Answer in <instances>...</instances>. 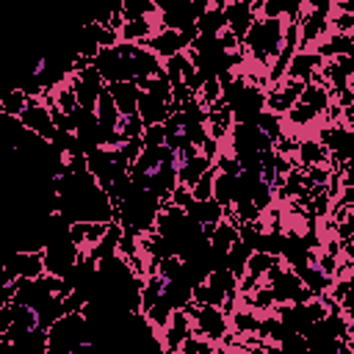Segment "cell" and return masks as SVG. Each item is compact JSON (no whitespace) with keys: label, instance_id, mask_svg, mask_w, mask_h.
<instances>
[{"label":"cell","instance_id":"obj_31","mask_svg":"<svg viewBox=\"0 0 354 354\" xmlns=\"http://www.w3.org/2000/svg\"><path fill=\"white\" fill-rule=\"evenodd\" d=\"M141 138H144V147H160V144H166V124H147Z\"/></svg>","mask_w":354,"mask_h":354},{"label":"cell","instance_id":"obj_4","mask_svg":"<svg viewBox=\"0 0 354 354\" xmlns=\"http://www.w3.org/2000/svg\"><path fill=\"white\" fill-rule=\"evenodd\" d=\"M191 321H194V332L196 335H205L207 340H221L227 335V318L221 315V310H216L213 304H188L185 307Z\"/></svg>","mask_w":354,"mask_h":354},{"label":"cell","instance_id":"obj_25","mask_svg":"<svg viewBox=\"0 0 354 354\" xmlns=\"http://www.w3.org/2000/svg\"><path fill=\"white\" fill-rule=\"evenodd\" d=\"M301 102H307L313 111H318V113H324L326 108H329V94H326V88H321V86H313V83H307L304 86V91H301V97H299Z\"/></svg>","mask_w":354,"mask_h":354},{"label":"cell","instance_id":"obj_11","mask_svg":"<svg viewBox=\"0 0 354 354\" xmlns=\"http://www.w3.org/2000/svg\"><path fill=\"white\" fill-rule=\"evenodd\" d=\"M191 335H194V321H191L188 310H174L171 313V321L166 326V348L169 351L180 348Z\"/></svg>","mask_w":354,"mask_h":354},{"label":"cell","instance_id":"obj_20","mask_svg":"<svg viewBox=\"0 0 354 354\" xmlns=\"http://www.w3.org/2000/svg\"><path fill=\"white\" fill-rule=\"evenodd\" d=\"M149 33H152L149 17H144V19H124V25L119 28V39L122 41H147Z\"/></svg>","mask_w":354,"mask_h":354},{"label":"cell","instance_id":"obj_15","mask_svg":"<svg viewBox=\"0 0 354 354\" xmlns=\"http://www.w3.org/2000/svg\"><path fill=\"white\" fill-rule=\"evenodd\" d=\"M238 238L241 235H238V224L235 221H218L216 230H213V235H210V246H213V252L227 254Z\"/></svg>","mask_w":354,"mask_h":354},{"label":"cell","instance_id":"obj_21","mask_svg":"<svg viewBox=\"0 0 354 354\" xmlns=\"http://www.w3.org/2000/svg\"><path fill=\"white\" fill-rule=\"evenodd\" d=\"M144 313H147V318H149V324H152V326L166 329V326H169V321H171L174 307H171V301H169V299L160 293V296H158V299H155V301H152V304H149Z\"/></svg>","mask_w":354,"mask_h":354},{"label":"cell","instance_id":"obj_17","mask_svg":"<svg viewBox=\"0 0 354 354\" xmlns=\"http://www.w3.org/2000/svg\"><path fill=\"white\" fill-rule=\"evenodd\" d=\"M299 277H301V282L313 290V296H324V290L329 288V274H324L321 268H315V266H299V268H293Z\"/></svg>","mask_w":354,"mask_h":354},{"label":"cell","instance_id":"obj_19","mask_svg":"<svg viewBox=\"0 0 354 354\" xmlns=\"http://www.w3.org/2000/svg\"><path fill=\"white\" fill-rule=\"evenodd\" d=\"M196 28H199V33H213V36H218V33L227 28V14H224V8L210 6L205 14L196 17Z\"/></svg>","mask_w":354,"mask_h":354},{"label":"cell","instance_id":"obj_34","mask_svg":"<svg viewBox=\"0 0 354 354\" xmlns=\"http://www.w3.org/2000/svg\"><path fill=\"white\" fill-rule=\"evenodd\" d=\"M274 301H277V296H274L271 285H268V288H266V285L254 288V299H252V307H257V310H266V307H271Z\"/></svg>","mask_w":354,"mask_h":354},{"label":"cell","instance_id":"obj_24","mask_svg":"<svg viewBox=\"0 0 354 354\" xmlns=\"http://www.w3.org/2000/svg\"><path fill=\"white\" fill-rule=\"evenodd\" d=\"M194 301H199V304H213V307H221V304L227 301V293H224V290H218V288H213V285L205 279V282L194 285Z\"/></svg>","mask_w":354,"mask_h":354},{"label":"cell","instance_id":"obj_27","mask_svg":"<svg viewBox=\"0 0 354 354\" xmlns=\"http://www.w3.org/2000/svg\"><path fill=\"white\" fill-rule=\"evenodd\" d=\"M28 100H30V97H28L22 88H11V91L3 94V100H0L3 113H6V116H17V113H22L25 105H28Z\"/></svg>","mask_w":354,"mask_h":354},{"label":"cell","instance_id":"obj_14","mask_svg":"<svg viewBox=\"0 0 354 354\" xmlns=\"http://www.w3.org/2000/svg\"><path fill=\"white\" fill-rule=\"evenodd\" d=\"M315 66H324V55H321V53H296V55L290 58V64H288V75L296 77V80L310 83Z\"/></svg>","mask_w":354,"mask_h":354},{"label":"cell","instance_id":"obj_9","mask_svg":"<svg viewBox=\"0 0 354 354\" xmlns=\"http://www.w3.org/2000/svg\"><path fill=\"white\" fill-rule=\"evenodd\" d=\"M224 14H227V28L243 41V36L249 33V28H252V22L257 19L254 14V6L249 3V0H230L227 3V8H224Z\"/></svg>","mask_w":354,"mask_h":354},{"label":"cell","instance_id":"obj_23","mask_svg":"<svg viewBox=\"0 0 354 354\" xmlns=\"http://www.w3.org/2000/svg\"><path fill=\"white\" fill-rule=\"evenodd\" d=\"M207 282L213 285V288H218V290H224L227 296H232L235 293V288H238V277L227 268V266H218V268H213L210 274H207Z\"/></svg>","mask_w":354,"mask_h":354},{"label":"cell","instance_id":"obj_10","mask_svg":"<svg viewBox=\"0 0 354 354\" xmlns=\"http://www.w3.org/2000/svg\"><path fill=\"white\" fill-rule=\"evenodd\" d=\"M122 116H130V113H138V100H141V86L138 80H116L108 86Z\"/></svg>","mask_w":354,"mask_h":354},{"label":"cell","instance_id":"obj_36","mask_svg":"<svg viewBox=\"0 0 354 354\" xmlns=\"http://www.w3.org/2000/svg\"><path fill=\"white\" fill-rule=\"evenodd\" d=\"M301 3L304 0H282V14H288V19H296L301 11Z\"/></svg>","mask_w":354,"mask_h":354},{"label":"cell","instance_id":"obj_26","mask_svg":"<svg viewBox=\"0 0 354 354\" xmlns=\"http://www.w3.org/2000/svg\"><path fill=\"white\" fill-rule=\"evenodd\" d=\"M299 155H301V163H307V166H324L326 163V147L318 141H301Z\"/></svg>","mask_w":354,"mask_h":354},{"label":"cell","instance_id":"obj_13","mask_svg":"<svg viewBox=\"0 0 354 354\" xmlns=\"http://www.w3.org/2000/svg\"><path fill=\"white\" fill-rule=\"evenodd\" d=\"M326 28H329V17L310 8V14H304V19L299 22V47H307L310 41H315Z\"/></svg>","mask_w":354,"mask_h":354},{"label":"cell","instance_id":"obj_1","mask_svg":"<svg viewBox=\"0 0 354 354\" xmlns=\"http://www.w3.org/2000/svg\"><path fill=\"white\" fill-rule=\"evenodd\" d=\"M50 354H72L80 346L94 340V326L88 321V315L80 313H64L50 329Z\"/></svg>","mask_w":354,"mask_h":354},{"label":"cell","instance_id":"obj_6","mask_svg":"<svg viewBox=\"0 0 354 354\" xmlns=\"http://www.w3.org/2000/svg\"><path fill=\"white\" fill-rule=\"evenodd\" d=\"M191 41H194V39H191L188 33H183V30H171V28H163L160 33L149 36V39H147V41H141V44H147V50H152L155 55L171 58V55H177V53H183Z\"/></svg>","mask_w":354,"mask_h":354},{"label":"cell","instance_id":"obj_29","mask_svg":"<svg viewBox=\"0 0 354 354\" xmlns=\"http://www.w3.org/2000/svg\"><path fill=\"white\" fill-rule=\"evenodd\" d=\"M285 116H288V122H290V124L304 127V124H310V122L318 116V111H313L307 102H301V100H299V102H296V105H293V108H290Z\"/></svg>","mask_w":354,"mask_h":354},{"label":"cell","instance_id":"obj_18","mask_svg":"<svg viewBox=\"0 0 354 354\" xmlns=\"http://www.w3.org/2000/svg\"><path fill=\"white\" fill-rule=\"evenodd\" d=\"M351 50H354V33H340V30H335L321 47H318V53L326 58V55H351Z\"/></svg>","mask_w":354,"mask_h":354},{"label":"cell","instance_id":"obj_38","mask_svg":"<svg viewBox=\"0 0 354 354\" xmlns=\"http://www.w3.org/2000/svg\"><path fill=\"white\" fill-rule=\"evenodd\" d=\"M335 3H337V8H340V11L354 14V0H335Z\"/></svg>","mask_w":354,"mask_h":354},{"label":"cell","instance_id":"obj_39","mask_svg":"<svg viewBox=\"0 0 354 354\" xmlns=\"http://www.w3.org/2000/svg\"><path fill=\"white\" fill-rule=\"evenodd\" d=\"M210 3H213L216 8H227V3H230V0H210Z\"/></svg>","mask_w":354,"mask_h":354},{"label":"cell","instance_id":"obj_35","mask_svg":"<svg viewBox=\"0 0 354 354\" xmlns=\"http://www.w3.org/2000/svg\"><path fill=\"white\" fill-rule=\"evenodd\" d=\"M180 348H183V351H188V354H196V351H210V343L196 340V337H188V340H185Z\"/></svg>","mask_w":354,"mask_h":354},{"label":"cell","instance_id":"obj_16","mask_svg":"<svg viewBox=\"0 0 354 354\" xmlns=\"http://www.w3.org/2000/svg\"><path fill=\"white\" fill-rule=\"evenodd\" d=\"M254 249L249 246V243H243L241 238L232 243V249L227 252V268L238 277V279H243V274H246V263H249V254H252Z\"/></svg>","mask_w":354,"mask_h":354},{"label":"cell","instance_id":"obj_32","mask_svg":"<svg viewBox=\"0 0 354 354\" xmlns=\"http://www.w3.org/2000/svg\"><path fill=\"white\" fill-rule=\"evenodd\" d=\"M213 180H216V174H213V171L202 174V177H199V183L191 188V191H194V199H210V196H213Z\"/></svg>","mask_w":354,"mask_h":354},{"label":"cell","instance_id":"obj_7","mask_svg":"<svg viewBox=\"0 0 354 354\" xmlns=\"http://www.w3.org/2000/svg\"><path fill=\"white\" fill-rule=\"evenodd\" d=\"M44 274V257H41V252H17L14 257H11V263L6 266V282H11V279H17V277H41Z\"/></svg>","mask_w":354,"mask_h":354},{"label":"cell","instance_id":"obj_28","mask_svg":"<svg viewBox=\"0 0 354 354\" xmlns=\"http://www.w3.org/2000/svg\"><path fill=\"white\" fill-rule=\"evenodd\" d=\"M158 6L152 0H122V17L124 19H144L155 11Z\"/></svg>","mask_w":354,"mask_h":354},{"label":"cell","instance_id":"obj_22","mask_svg":"<svg viewBox=\"0 0 354 354\" xmlns=\"http://www.w3.org/2000/svg\"><path fill=\"white\" fill-rule=\"evenodd\" d=\"M213 199H218L224 205V210L235 202V174H227V171L216 174V180H213Z\"/></svg>","mask_w":354,"mask_h":354},{"label":"cell","instance_id":"obj_37","mask_svg":"<svg viewBox=\"0 0 354 354\" xmlns=\"http://www.w3.org/2000/svg\"><path fill=\"white\" fill-rule=\"evenodd\" d=\"M310 8H313V11H321V14L329 17V11H332V0H310Z\"/></svg>","mask_w":354,"mask_h":354},{"label":"cell","instance_id":"obj_3","mask_svg":"<svg viewBox=\"0 0 354 354\" xmlns=\"http://www.w3.org/2000/svg\"><path fill=\"white\" fill-rule=\"evenodd\" d=\"M224 102L232 108V119L235 122H257L260 113L266 111V94L257 86L243 83L241 77H235L224 91H221Z\"/></svg>","mask_w":354,"mask_h":354},{"label":"cell","instance_id":"obj_12","mask_svg":"<svg viewBox=\"0 0 354 354\" xmlns=\"http://www.w3.org/2000/svg\"><path fill=\"white\" fill-rule=\"evenodd\" d=\"M210 160H213L210 155H191V158L180 160V169H177V180H180L183 185L194 188V185L199 183V177L210 171Z\"/></svg>","mask_w":354,"mask_h":354},{"label":"cell","instance_id":"obj_5","mask_svg":"<svg viewBox=\"0 0 354 354\" xmlns=\"http://www.w3.org/2000/svg\"><path fill=\"white\" fill-rule=\"evenodd\" d=\"M19 122H22L28 130H33L36 136L47 138V141H53V136L58 133V124H55V119H53L50 105H41V102H36V100H28L25 111L19 113Z\"/></svg>","mask_w":354,"mask_h":354},{"label":"cell","instance_id":"obj_8","mask_svg":"<svg viewBox=\"0 0 354 354\" xmlns=\"http://www.w3.org/2000/svg\"><path fill=\"white\" fill-rule=\"evenodd\" d=\"M304 86H307L304 80L290 77L288 83H282L279 88H274V91L266 97V108H268V111H274V113H288V111L299 102V97H301Z\"/></svg>","mask_w":354,"mask_h":354},{"label":"cell","instance_id":"obj_30","mask_svg":"<svg viewBox=\"0 0 354 354\" xmlns=\"http://www.w3.org/2000/svg\"><path fill=\"white\" fill-rule=\"evenodd\" d=\"M257 124H260L274 141L282 138V116H279V113H274V111H263L260 119H257Z\"/></svg>","mask_w":354,"mask_h":354},{"label":"cell","instance_id":"obj_33","mask_svg":"<svg viewBox=\"0 0 354 354\" xmlns=\"http://www.w3.org/2000/svg\"><path fill=\"white\" fill-rule=\"evenodd\" d=\"M232 324H235L238 332H257L260 329V318H254L252 313H235Z\"/></svg>","mask_w":354,"mask_h":354},{"label":"cell","instance_id":"obj_2","mask_svg":"<svg viewBox=\"0 0 354 354\" xmlns=\"http://www.w3.org/2000/svg\"><path fill=\"white\" fill-rule=\"evenodd\" d=\"M282 39H285V28L279 17H263L254 19L249 33L243 36V44L252 50V55L257 58V64H268L274 55H279L282 50Z\"/></svg>","mask_w":354,"mask_h":354}]
</instances>
